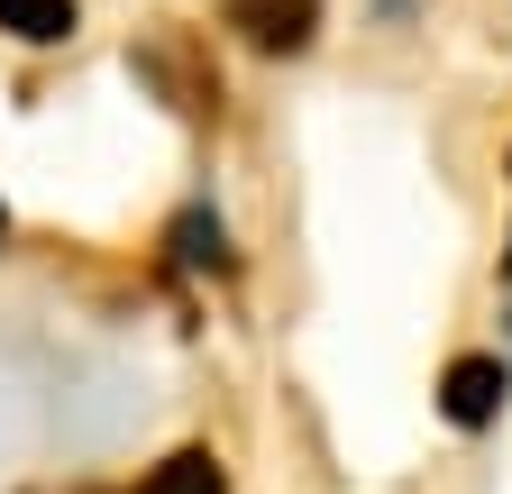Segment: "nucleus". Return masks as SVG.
<instances>
[{
    "instance_id": "nucleus-1",
    "label": "nucleus",
    "mask_w": 512,
    "mask_h": 494,
    "mask_svg": "<svg viewBox=\"0 0 512 494\" xmlns=\"http://www.w3.org/2000/svg\"><path fill=\"white\" fill-rule=\"evenodd\" d=\"M503 403H512V357L467 348V357L439 366V421H448V430H494Z\"/></svg>"
},
{
    "instance_id": "nucleus-2",
    "label": "nucleus",
    "mask_w": 512,
    "mask_h": 494,
    "mask_svg": "<svg viewBox=\"0 0 512 494\" xmlns=\"http://www.w3.org/2000/svg\"><path fill=\"white\" fill-rule=\"evenodd\" d=\"M165 266L174 275H238V238H229V220H220V202L211 193H192L174 220H165Z\"/></svg>"
},
{
    "instance_id": "nucleus-3",
    "label": "nucleus",
    "mask_w": 512,
    "mask_h": 494,
    "mask_svg": "<svg viewBox=\"0 0 512 494\" xmlns=\"http://www.w3.org/2000/svg\"><path fill=\"white\" fill-rule=\"evenodd\" d=\"M229 28L266 55H302L320 37V0H229Z\"/></svg>"
},
{
    "instance_id": "nucleus-4",
    "label": "nucleus",
    "mask_w": 512,
    "mask_h": 494,
    "mask_svg": "<svg viewBox=\"0 0 512 494\" xmlns=\"http://www.w3.org/2000/svg\"><path fill=\"white\" fill-rule=\"evenodd\" d=\"M83 0H0V37L10 46H74Z\"/></svg>"
},
{
    "instance_id": "nucleus-5",
    "label": "nucleus",
    "mask_w": 512,
    "mask_h": 494,
    "mask_svg": "<svg viewBox=\"0 0 512 494\" xmlns=\"http://www.w3.org/2000/svg\"><path fill=\"white\" fill-rule=\"evenodd\" d=\"M138 494H229V467H220L211 449H174L165 467H147Z\"/></svg>"
},
{
    "instance_id": "nucleus-6",
    "label": "nucleus",
    "mask_w": 512,
    "mask_h": 494,
    "mask_svg": "<svg viewBox=\"0 0 512 494\" xmlns=\"http://www.w3.org/2000/svg\"><path fill=\"white\" fill-rule=\"evenodd\" d=\"M0 238H10V202H0Z\"/></svg>"
},
{
    "instance_id": "nucleus-7",
    "label": "nucleus",
    "mask_w": 512,
    "mask_h": 494,
    "mask_svg": "<svg viewBox=\"0 0 512 494\" xmlns=\"http://www.w3.org/2000/svg\"><path fill=\"white\" fill-rule=\"evenodd\" d=\"M503 275H512V247H503Z\"/></svg>"
}]
</instances>
